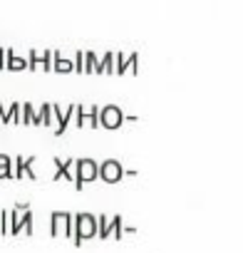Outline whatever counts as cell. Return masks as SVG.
Listing matches in <instances>:
<instances>
[{
  "label": "cell",
  "mask_w": 243,
  "mask_h": 253,
  "mask_svg": "<svg viewBox=\"0 0 243 253\" xmlns=\"http://www.w3.org/2000/svg\"><path fill=\"white\" fill-rule=\"evenodd\" d=\"M50 109H52V114L57 117V126H55V134L57 137H62L65 134V129H67V124H70V119L75 117V104H70L65 112L60 109V104H50Z\"/></svg>",
  "instance_id": "52a82bcc"
},
{
  "label": "cell",
  "mask_w": 243,
  "mask_h": 253,
  "mask_svg": "<svg viewBox=\"0 0 243 253\" xmlns=\"http://www.w3.org/2000/svg\"><path fill=\"white\" fill-rule=\"evenodd\" d=\"M0 233H3V236L10 233V216H8V209L0 213Z\"/></svg>",
  "instance_id": "7402d4cb"
},
{
  "label": "cell",
  "mask_w": 243,
  "mask_h": 253,
  "mask_svg": "<svg viewBox=\"0 0 243 253\" xmlns=\"http://www.w3.org/2000/svg\"><path fill=\"white\" fill-rule=\"evenodd\" d=\"M33 162H35V157H18V159H15V171H13V176H15V179H38L35 171H33Z\"/></svg>",
  "instance_id": "9c48e42d"
},
{
  "label": "cell",
  "mask_w": 243,
  "mask_h": 253,
  "mask_svg": "<svg viewBox=\"0 0 243 253\" xmlns=\"http://www.w3.org/2000/svg\"><path fill=\"white\" fill-rule=\"evenodd\" d=\"M0 179H13V167H0Z\"/></svg>",
  "instance_id": "cb8c5ba5"
},
{
  "label": "cell",
  "mask_w": 243,
  "mask_h": 253,
  "mask_svg": "<svg viewBox=\"0 0 243 253\" xmlns=\"http://www.w3.org/2000/svg\"><path fill=\"white\" fill-rule=\"evenodd\" d=\"M3 117H5V109H3V104H0V124H3Z\"/></svg>",
  "instance_id": "4316f807"
},
{
  "label": "cell",
  "mask_w": 243,
  "mask_h": 253,
  "mask_svg": "<svg viewBox=\"0 0 243 253\" xmlns=\"http://www.w3.org/2000/svg\"><path fill=\"white\" fill-rule=\"evenodd\" d=\"M114 60H117V52H112V50H109V52L97 62V70H94V72H97V75H109V72L114 70Z\"/></svg>",
  "instance_id": "9a60e30c"
},
{
  "label": "cell",
  "mask_w": 243,
  "mask_h": 253,
  "mask_svg": "<svg viewBox=\"0 0 243 253\" xmlns=\"http://www.w3.org/2000/svg\"><path fill=\"white\" fill-rule=\"evenodd\" d=\"M72 70L75 72H84V52H75V60H72Z\"/></svg>",
  "instance_id": "603a6c76"
},
{
  "label": "cell",
  "mask_w": 243,
  "mask_h": 253,
  "mask_svg": "<svg viewBox=\"0 0 243 253\" xmlns=\"http://www.w3.org/2000/svg\"><path fill=\"white\" fill-rule=\"evenodd\" d=\"M124 236V221H122V216H112L109 218V228H107V238H122Z\"/></svg>",
  "instance_id": "5bb4252c"
},
{
  "label": "cell",
  "mask_w": 243,
  "mask_h": 253,
  "mask_svg": "<svg viewBox=\"0 0 243 253\" xmlns=\"http://www.w3.org/2000/svg\"><path fill=\"white\" fill-rule=\"evenodd\" d=\"M97 174H99V164H97L94 159H89V157L77 159V162H75V176H72V179H75V189L82 191L84 184H89V181L97 179Z\"/></svg>",
  "instance_id": "7a4b0ae2"
},
{
  "label": "cell",
  "mask_w": 243,
  "mask_h": 253,
  "mask_svg": "<svg viewBox=\"0 0 243 253\" xmlns=\"http://www.w3.org/2000/svg\"><path fill=\"white\" fill-rule=\"evenodd\" d=\"M20 124H35V112H33L30 102L20 104Z\"/></svg>",
  "instance_id": "ac0fdd59"
},
{
  "label": "cell",
  "mask_w": 243,
  "mask_h": 253,
  "mask_svg": "<svg viewBox=\"0 0 243 253\" xmlns=\"http://www.w3.org/2000/svg\"><path fill=\"white\" fill-rule=\"evenodd\" d=\"M28 233V236H33V211H25L23 216H18V221L10 226V233L8 236H18V233Z\"/></svg>",
  "instance_id": "30bf717a"
},
{
  "label": "cell",
  "mask_w": 243,
  "mask_h": 253,
  "mask_svg": "<svg viewBox=\"0 0 243 253\" xmlns=\"http://www.w3.org/2000/svg\"><path fill=\"white\" fill-rule=\"evenodd\" d=\"M52 57H55V60H52V70H55V72H72V60H65L60 50H55Z\"/></svg>",
  "instance_id": "2e32d148"
},
{
  "label": "cell",
  "mask_w": 243,
  "mask_h": 253,
  "mask_svg": "<svg viewBox=\"0 0 243 253\" xmlns=\"http://www.w3.org/2000/svg\"><path fill=\"white\" fill-rule=\"evenodd\" d=\"M5 70H13V72H20V70H28V60L20 57L18 52L13 50H5Z\"/></svg>",
  "instance_id": "7c38bea8"
},
{
  "label": "cell",
  "mask_w": 243,
  "mask_h": 253,
  "mask_svg": "<svg viewBox=\"0 0 243 253\" xmlns=\"http://www.w3.org/2000/svg\"><path fill=\"white\" fill-rule=\"evenodd\" d=\"M0 70H5V50L0 47Z\"/></svg>",
  "instance_id": "484cf974"
},
{
  "label": "cell",
  "mask_w": 243,
  "mask_h": 253,
  "mask_svg": "<svg viewBox=\"0 0 243 253\" xmlns=\"http://www.w3.org/2000/svg\"><path fill=\"white\" fill-rule=\"evenodd\" d=\"M107 228H109V216H97V236L99 238H107Z\"/></svg>",
  "instance_id": "44dd1931"
},
{
  "label": "cell",
  "mask_w": 243,
  "mask_h": 253,
  "mask_svg": "<svg viewBox=\"0 0 243 253\" xmlns=\"http://www.w3.org/2000/svg\"><path fill=\"white\" fill-rule=\"evenodd\" d=\"M8 122H15V124H20V104H18V102H13V104L5 109L3 124H8Z\"/></svg>",
  "instance_id": "e0dca14e"
},
{
  "label": "cell",
  "mask_w": 243,
  "mask_h": 253,
  "mask_svg": "<svg viewBox=\"0 0 243 253\" xmlns=\"http://www.w3.org/2000/svg\"><path fill=\"white\" fill-rule=\"evenodd\" d=\"M99 124L107 126V129H119L122 124H124V114L117 104H107L99 109Z\"/></svg>",
  "instance_id": "277c9868"
},
{
  "label": "cell",
  "mask_w": 243,
  "mask_h": 253,
  "mask_svg": "<svg viewBox=\"0 0 243 253\" xmlns=\"http://www.w3.org/2000/svg\"><path fill=\"white\" fill-rule=\"evenodd\" d=\"M132 65V72H137V52H132V55H122V52H117V60H114V72L117 75H124V70Z\"/></svg>",
  "instance_id": "8fae6325"
},
{
  "label": "cell",
  "mask_w": 243,
  "mask_h": 253,
  "mask_svg": "<svg viewBox=\"0 0 243 253\" xmlns=\"http://www.w3.org/2000/svg\"><path fill=\"white\" fill-rule=\"evenodd\" d=\"M55 179H70L72 181V169H75V162L72 159H55Z\"/></svg>",
  "instance_id": "4fadbf2b"
},
{
  "label": "cell",
  "mask_w": 243,
  "mask_h": 253,
  "mask_svg": "<svg viewBox=\"0 0 243 253\" xmlns=\"http://www.w3.org/2000/svg\"><path fill=\"white\" fill-rule=\"evenodd\" d=\"M72 223H75V216L72 213H67V211H52V216H50V236L72 238Z\"/></svg>",
  "instance_id": "3957f363"
},
{
  "label": "cell",
  "mask_w": 243,
  "mask_h": 253,
  "mask_svg": "<svg viewBox=\"0 0 243 253\" xmlns=\"http://www.w3.org/2000/svg\"><path fill=\"white\" fill-rule=\"evenodd\" d=\"M0 167H13V159L8 154H0Z\"/></svg>",
  "instance_id": "d4e9b609"
},
{
  "label": "cell",
  "mask_w": 243,
  "mask_h": 253,
  "mask_svg": "<svg viewBox=\"0 0 243 253\" xmlns=\"http://www.w3.org/2000/svg\"><path fill=\"white\" fill-rule=\"evenodd\" d=\"M122 176H124V169H122V164H119L117 159H104V162L99 164L97 179H102V181H107V184H117V181H122Z\"/></svg>",
  "instance_id": "5b68a950"
},
{
  "label": "cell",
  "mask_w": 243,
  "mask_h": 253,
  "mask_svg": "<svg viewBox=\"0 0 243 253\" xmlns=\"http://www.w3.org/2000/svg\"><path fill=\"white\" fill-rule=\"evenodd\" d=\"M97 236V216L82 211L75 216V223H72V238H75V246H82L87 238H94Z\"/></svg>",
  "instance_id": "6da1fadb"
},
{
  "label": "cell",
  "mask_w": 243,
  "mask_h": 253,
  "mask_svg": "<svg viewBox=\"0 0 243 253\" xmlns=\"http://www.w3.org/2000/svg\"><path fill=\"white\" fill-rule=\"evenodd\" d=\"M25 60H28V67H33V70H38V67L52 70V52H50V50H45V52L30 50V55H28Z\"/></svg>",
  "instance_id": "ba28073f"
},
{
  "label": "cell",
  "mask_w": 243,
  "mask_h": 253,
  "mask_svg": "<svg viewBox=\"0 0 243 253\" xmlns=\"http://www.w3.org/2000/svg\"><path fill=\"white\" fill-rule=\"evenodd\" d=\"M75 122H77V126H99V107L97 104H92V109H87V107H82V104H75Z\"/></svg>",
  "instance_id": "8992f818"
},
{
  "label": "cell",
  "mask_w": 243,
  "mask_h": 253,
  "mask_svg": "<svg viewBox=\"0 0 243 253\" xmlns=\"http://www.w3.org/2000/svg\"><path fill=\"white\" fill-rule=\"evenodd\" d=\"M35 124H42V126H50L52 124V109H50V104H42L40 114H35Z\"/></svg>",
  "instance_id": "d6986e66"
},
{
  "label": "cell",
  "mask_w": 243,
  "mask_h": 253,
  "mask_svg": "<svg viewBox=\"0 0 243 253\" xmlns=\"http://www.w3.org/2000/svg\"><path fill=\"white\" fill-rule=\"evenodd\" d=\"M97 62H99L97 52L94 50H84V72H94L97 70Z\"/></svg>",
  "instance_id": "ffe728a7"
}]
</instances>
